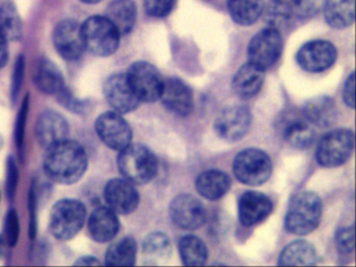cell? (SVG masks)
<instances>
[{"label": "cell", "instance_id": "1", "mask_svg": "<svg viewBox=\"0 0 356 267\" xmlns=\"http://www.w3.org/2000/svg\"><path fill=\"white\" fill-rule=\"evenodd\" d=\"M43 167L49 179L72 185L86 172L88 158L79 142L66 139L47 148Z\"/></svg>", "mask_w": 356, "mask_h": 267}, {"label": "cell", "instance_id": "2", "mask_svg": "<svg viewBox=\"0 0 356 267\" xmlns=\"http://www.w3.org/2000/svg\"><path fill=\"white\" fill-rule=\"evenodd\" d=\"M323 216V204L320 196L314 192L302 191L289 200L284 218L287 233L305 236L320 225Z\"/></svg>", "mask_w": 356, "mask_h": 267}, {"label": "cell", "instance_id": "3", "mask_svg": "<svg viewBox=\"0 0 356 267\" xmlns=\"http://www.w3.org/2000/svg\"><path fill=\"white\" fill-rule=\"evenodd\" d=\"M118 166L124 179L134 185H145L157 175L158 159L147 146L131 143L120 150Z\"/></svg>", "mask_w": 356, "mask_h": 267}, {"label": "cell", "instance_id": "4", "mask_svg": "<svg viewBox=\"0 0 356 267\" xmlns=\"http://www.w3.org/2000/svg\"><path fill=\"white\" fill-rule=\"evenodd\" d=\"M85 49L99 56H109L120 46V33L106 16L89 17L83 25Z\"/></svg>", "mask_w": 356, "mask_h": 267}, {"label": "cell", "instance_id": "5", "mask_svg": "<svg viewBox=\"0 0 356 267\" xmlns=\"http://www.w3.org/2000/svg\"><path fill=\"white\" fill-rule=\"evenodd\" d=\"M86 207L80 200H65L56 202L49 217V229L54 237L70 240L78 235L86 220Z\"/></svg>", "mask_w": 356, "mask_h": 267}, {"label": "cell", "instance_id": "6", "mask_svg": "<svg viewBox=\"0 0 356 267\" xmlns=\"http://www.w3.org/2000/svg\"><path fill=\"white\" fill-rule=\"evenodd\" d=\"M233 172L236 179L245 185L260 186L272 175V160L264 150L247 148L235 156Z\"/></svg>", "mask_w": 356, "mask_h": 267}, {"label": "cell", "instance_id": "7", "mask_svg": "<svg viewBox=\"0 0 356 267\" xmlns=\"http://www.w3.org/2000/svg\"><path fill=\"white\" fill-rule=\"evenodd\" d=\"M354 148V133L349 129L329 131L316 146V162L326 168H335L345 164Z\"/></svg>", "mask_w": 356, "mask_h": 267}, {"label": "cell", "instance_id": "8", "mask_svg": "<svg viewBox=\"0 0 356 267\" xmlns=\"http://www.w3.org/2000/svg\"><path fill=\"white\" fill-rule=\"evenodd\" d=\"M283 40L281 33L273 27H266L256 33L248 46L249 62L261 68H270L282 54Z\"/></svg>", "mask_w": 356, "mask_h": 267}, {"label": "cell", "instance_id": "9", "mask_svg": "<svg viewBox=\"0 0 356 267\" xmlns=\"http://www.w3.org/2000/svg\"><path fill=\"white\" fill-rule=\"evenodd\" d=\"M129 81L140 102H154L159 99L164 79L160 71L151 63H134L127 73Z\"/></svg>", "mask_w": 356, "mask_h": 267}, {"label": "cell", "instance_id": "10", "mask_svg": "<svg viewBox=\"0 0 356 267\" xmlns=\"http://www.w3.org/2000/svg\"><path fill=\"white\" fill-rule=\"evenodd\" d=\"M170 215L177 227L186 231L199 229L207 218L203 202L187 193L179 194L172 200Z\"/></svg>", "mask_w": 356, "mask_h": 267}, {"label": "cell", "instance_id": "11", "mask_svg": "<svg viewBox=\"0 0 356 267\" xmlns=\"http://www.w3.org/2000/svg\"><path fill=\"white\" fill-rule=\"evenodd\" d=\"M95 129L99 139L114 150L124 149L132 142L130 124L120 113L106 112L95 121Z\"/></svg>", "mask_w": 356, "mask_h": 267}, {"label": "cell", "instance_id": "12", "mask_svg": "<svg viewBox=\"0 0 356 267\" xmlns=\"http://www.w3.org/2000/svg\"><path fill=\"white\" fill-rule=\"evenodd\" d=\"M297 63L307 72H323L333 66L337 50L331 42L314 40L301 46L297 52Z\"/></svg>", "mask_w": 356, "mask_h": 267}, {"label": "cell", "instance_id": "13", "mask_svg": "<svg viewBox=\"0 0 356 267\" xmlns=\"http://www.w3.org/2000/svg\"><path fill=\"white\" fill-rule=\"evenodd\" d=\"M103 89L108 104L120 114L133 112L141 102L133 90L127 73H116L108 77Z\"/></svg>", "mask_w": 356, "mask_h": 267}, {"label": "cell", "instance_id": "14", "mask_svg": "<svg viewBox=\"0 0 356 267\" xmlns=\"http://www.w3.org/2000/svg\"><path fill=\"white\" fill-rule=\"evenodd\" d=\"M252 122V114L247 106H233L225 108L214 121V131L229 142L241 140L247 135Z\"/></svg>", "mask_w": 356, "mask_h": 267}, {"label": "cell", "instance_id": "15", "mask_svg": "<svg viewBox=\"0 0 356 267\" xmlns=\"http://www.w3.org/2000/svg\"><path fill=\"white\" fill-rule=\"evenodd\" d=\"M53 41L60 56L66 60H76L85 50L82 27L72 19H65L56 25Z\"/></svg>", "mask_w": 356, "mask_h": 267}, {"label": "cell", "instance_id": "16", "mask_svg": "<svg viewBox=\"0 0 356 267\" xmlns=\"http://www.w3.org/2000/svg\"><path fill=\"white\" fill-rule=\"evenodd\" d=\"M108 207L116 214L128 215L134 212L140 202V196L134 184L126 179H112L104 190Z\"/></svg>", "mask_w": 356, "mask_h": 267}, {"label": "cell", "instance_id": "17", "mask_svg": "<svg viewBox=\"0 0 356 267\" xmlns=\"http://www.w3.org/2000/svg\"><path fill=\"white\" fill-rule=\"evenodd\" d=\"M160 98L163 106L177 116H189L195 108L193 90L178 77H170L164 81Z\"/></svg>", "mask_w": 356, "mask_h": 267}, {"label": "cell", "instance_id": "18", "mask_svg": "<svg viewBox=\"0 0 356 267\" xmlns=\"http://www.w3.org/2000/svg\"><path fill=\"white\" fill-rule=\"evenodd\" d=\"M272 211V200L261 192L247 191L239 197L238 218L245 227L262 222Z\"/></svg>", "mask_w": 356, "mask_h": 267}, {"label": "cell", "instance_id": "19", "mask_svg": "<svg viewBox=\"0 0 356 267\" xmlns=\"http://www.w3.org/2000/svg\"><path fill=\"white\" fill-rule=\"evenodd\" d=\"M70 124L63 115L56 111H45L39 116L36 124V136L44 148L68 139Z\"/></svg>", "mask_w": 356, "mask_h": 267}, {"label": "cell", "instance_id": "20", "mask_svg": "<svg viewBox=\"0 0 356 267\" xmlns=\"http://www.w3.org/2000/svg\"><path fill=\"white\" fill-rule=\"evenodd\" d=\"M120 227L118 214L109 207H99L89 217V233L99 243H105L114 239L120 231Z\"/></svg>", "mask_w": 356, "mask_h": 267}, {"label": "cell", "instance_id": "21", "mask_svg": "<svg viewBox=\"0 0 356 267\" xmlns=\"http://www.w3.org/2000/svg\"><path fill=\"white\" fill-rule=\"evenodd\" d=\"M264 83V70L248 62L235 73L232 81V89L239 98L249 99L258 94Z\"/></svg>", "mask_w": 356, "mask_h": 267}, {"label": "cell", "instance_id": "22", "mask_svg": "<svg viewBox=\"0 0 356 267\" xmlns=\"http://www.w3.org/2000/svg\"><path fill=\"white\" fill-rule=\"evenodd\" d=\"M34 83L39 91L56 97L67 88L61 71L47 58L39 60L35 67Z\"/></svg>", "mask_w": 356, "mask_h": 267}, {"label": "cell", "instance_id": "23", "mask_svg": "<svg viewBox=\"0 0 356 267\" xmlns=\"http://www.w3.org/2000/svg\"><path fill=\"white\" fill-rule=\"evenodd\" d=\"M302 115L310 124L328 127L337 121V108L332 98L318 96L306 102Z\"/></svg>", "mask_w": 356, "mask_h": 267}, {"label": "cell", "instance_id": "24", "mask_svg": "<svg viewBox=\"0 0 356 267\" xmlns=\"http://www.w3.org/2000/svg\"><path fill=\"white\" fill-rule=\"evenodd\" d=\"M230 187L229 175L224 171L216 169L200 173L195 179V189L206 200H220L229 191Z\"/></svg>", "mask_w": 356, "mask_h": 267}, {"label": "cell", "instance_id": "25", "mask_svg": "<svg viewBox=\"0 0 356 267\" xmlns=\"http://www.w3.org/2000/svg\"><path fill=\"white\" fill-rule=\"evenodd\" d=\"M282 136L287 143L303 149L312 145L316 138V131L302 115V117H291L283 122Z\"/></svg>", "mask_w": 356, "mask_h": 267}, {"label": "cell", "instance_id": "26", "mask_svg": "<svg viewBox=\"0 0 356 267\" xmlns=\"http://www.w3.org/2000/svg\"><path fill=\"white\" fill-rule=\"evenodd\" d=\"M322 10L329 26L343 29L354 22L355 0H325Z\"/></svg>", "mask_w": 356, "mask_h": 267}, {"label": "cell", "instance_id": "27", "mask_svg": "<svg viewBox=\"0 0 356 267\" xmlns=\"http://www.w3.org/2000/svg\"><path fill=\"white\" fill-rule=\"evenodd\" d=\"M318 260L316 248L306 240H296L287 244L278 259L279 265L306 266L314 265Z\"/></svg>", "mask_w": 356, "mask_h": 267}, {"label": "cell", "instance_id": "28", "mask_svg": "<svg viewBox=\"0 0 356 267\" xmlns=\"http://www.w3.org/2000/svg\"><path fill=\"white\" fill-rule=\"evenodd\" d=\"M106 17L113 23L120 35H128L136 23V4L133 0H113L106 10Z\"/></svg>", "mask_w": 356, "mask_h": 267}, {"label": "cell", "instance_id": "29", "mask_svg": "<svg viewBox=\"0 0 356 267\" xmlns=\"http://www.w3.org/2000/svg\"><path fill=\"white\" fill-rule=\"evenodd\" d=\"M143 254L145 264L158 265L168 261L172 254L170 238L162 232H153L143 240Z\"/></svg>", "mask_w": 356, "mask_h": 267}, {"label": "cell", "instance_id": "30", "mask_svg": "<svg viewBox=\"0 0 356 267\" xmlns=\"http://www.w3.org/2000/svg\"><path fill=\"white\" fill-rule=\"evenodd\" d=\"M227 6L235 23L249 26L261 16L264 0H227Z\"/></svg>", "mask_w": 356, "mask_h": 267}, {"label": "cell", "instance_id": "31", "mask_svg": "<svg viewBox=\"0 0 356 267\" xmlns=\"http://www.w3.org/2000/svg\"><path fill=\"white\" fill-rule=\"evenodd\" d=\"M137 243L134 238L124 237L110 245L106 252V265L132 266L136 263Z\"/></svg>", "mask_w": 356, "mask_h": 267}, {"label": "cell", "instance_id": "32", "mask_svg": "<svg viewBox=\"0 0 356 267\" xmlns=\"http://www.w3.org/2000/svg\"><path fill=\"white\" fill-rule=\"evenodd\" d=\"M179 254L186 266H201L207 261L208 248L197 236L186 235L179 241Z\"/></svg>", "mask_w": 356, "mask_h": 267}, {"label": "cell", "instance_id": "33", "mask_svg": "<svg viewBox=\"0 0 356 267\" xmlns=\"http://www.w3.org/2000/svg\"><path fill=\"white\" fill-rule=\"evenodd\" d=\"M262 15L264 22L268 27H273L279 31L289 26L295 16L287 0H270L264 6Z\"/></svg>", "mask_w": 356, "mask_h": 267}, {"label": "cell", "instance_id": "34", "mask_svg": "<svg viewBox=\"0 0 356 267\" xmlns=\"http://www.w3.org/2000/svg\"><path fill=\"white\" fill-rule=\"evenodd\" d=\"M0 31L9 41H18L22 38V19L15 6L10 2L0 6Z\"/></svg>", "mask_w": 356, "mask_h": 267}, {"label": "cell", "instance_id": "35", "mask_svg": "<svg viewBox=\"0 0 356 267\" xmlns=\"http://www.w3.org/2000/svg\"><path fill=\"white\" fill-rule=\"evenodd\" d=\"M29 106H30V95L28 94L24 98V102H22V106H20L15 125L16 146L22 154V158L24 149V135H26V121H28Z\"/></svg>", "mask_w": 356, "mask_h": 267}, {"label": "cell", "instance_id": "36", "mask_svg": "<svg viewBox=\"0 0 356 267\" xmlns=\"http://www.w3.org/2000/svg\"><path fill=\"white\" fill-rule=\"evenodd\" d=\"M325 0H289L293 15L299 18H310L316 16L321 10Z\"/></svg>", "mask_w": 356, "mask_h": 267}, {"label": "cell", "instance_id": "37", "mask_svg": "<svg viewBox=\"0 0 356 267\" xmlns=\"http://www.w3.org/2000/svg\"><path fill=\"white\" fill-rule=\"evenodd\" d=\"M177 0H145V12L154 18H164L174 10Z\"/></svg>", "mask_w": 356, "mask_h": 267}, {"label": "cell", "instance_id": "38", "mask_svg": "<svg viewBox=\"0 0 356 267\" xmlns=\"http://www.w3.org/2000/svg\"><path fill=\"white\" fill-rule=\"evenodd\" d=\"M57 98L62 106L72 112L78 113V114H85L90 108L89 102L74 97V94L68 90V88H66L59 96H57Z\"/></svg>", "mask_w": 356, "mask_h": 267}, {"label": "cell", "instance_id": "39", "mask_svg": "<svg viewBox=\"0 0 356 267\" xmlns=\"http://www.w3.org/2000/svg\"><path fill=\"white\" fill-rule=\"evenodd\" d=\"M19 218L17 212L11 209L6 217L5 237L10 246H15L19 239Z\"/></svg>", "mask_w": 356, "mask_h": 267}, {"label": "cell", "instance_id": "40", "mask_svg": "<svg viewBox=\"0 0 356 267\" xmlns=\"http://www.w3.org/2000/svg\"><path fill=\"white\" fill-rule=\"evenodd\" d=\"M335 244L341 254H350L354 250V227H341L335 234Z\"/></svg>", "mask_w": 356, "mask_h": 267}, {"label": "cell", "instance_id": "41", "mask_svg": "<svg viewBox=\"0 0 356 267\" xmlns=\"http://www.w3.org/2000/svg\"><path fill=\"white\" fill-rule=\"evenodd\" d=\"M24 69H26V60L22 54L16 60L13 77H12L11 93H10V95H11V100L13 104H15L18 94L22 90V83H24Z\"/></svg>", "mask_w": 356, "mask_h": 267}, {"label": "cell", "instance_id": "42", "mask_svg": "<svg viewBox=\"0 0 356 267\" xmlns=\"http://www.w3.org/2000/svg\"><path fill=\"white\" fill-rule=\"evenodd\" d=\"M18 179H19V170L13 156H9L7 162V181H6V190L10 202H13L17 190Z\"/></svg>", "mask_w": 356, "mask_h": 267}, {"label": "cell", "instance_id": "43", "mask_svg": "<svg viewBox=\"0 0 356 267\" xmlns=\"http://www.w3.org/2000/svg\"><path fill=\"white\" fill-rule=\"evenodd\" d=\"M29 210H30V237L34 240L37 235V191L36 185L33 184L29 193Z\"/></svg>", "mask_w": 356, "mask_h": 267}, {"label": "cell", "instance_id": "44", "mask_svg": "<svg viewBox=\"0 0 356 267\" xmlns=\"http://www.w3.org/2000/svg\"><path fill=\"white\" fill-rule=\"evenodd\" d=\"M355 76L354 73L348 76L343 89V99L346 106H349L350 108H354L355 106Z\"/></svg>", "mask_w": 356, "mask_h": 267}, {"label": "cell", "instance_id": "45", "mask_svg": "<svg viewBox=\"0 0 356 267\" xmlns=\"http://www.w3.org/2000/svg\"><path fill=\"white\" fill-rule=\"evenodd\" d=\"M8 41H9V40L6 38L3 31H0V68H3V67L7 65L8 58H9Z\"/></svg>", "mask_w": 356, "mask_h": 267}, {"label": "cell", "instance_id": "46", "mask_svg": "<svg viewBox=\"0 0 356 267\" xmlns=\"http://www.w3.org/2000/svg\"><path fill=\"white\" fill-rule=\"evenodd\" d=\"M74 264L90 265V266H92V265H101V262H99L95 257L86 256L82 257V258H79Z\"/></svg>", "mask_w": 356, "mask_h": 267}, {"label": "cell", "instance_id": "47", "mask_svg": "<svg viewBox=\"0 0 356 267\" xmlns=\"http://www.w3.org/2000/svg\"><path fill=\"white\" fill-rule=\"evenodd\" d=\"M5 252V237L0 235V257L3 256Z\"/></svg>", "mask_w": 356, "mask_h": 267}, {"label": "cell", "instance_id": "48", "mask_svg": "<svg viewBox=\"0 0 356 267\" xmlns=\"http://www.w3.org/2000/svg\"><path fill=\"white\" fill-rule=\"evenodd\" d=\"M81 1L84 2V3H97V2L101 1V0H81Z\"/></svg>", "mask_w": 356, "mask_h": 267}]
</instances>
